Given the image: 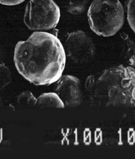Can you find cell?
I'll use <instances>...</instances> for the list:
<instances>
[{"instance_id":"obj_1","label":"cell","mask_w":135,"mask_h":159,"mask_svg":"<svg viewBox=\"0 0 135 159\" xmlns=\"http://www.w3.org/2000/svg\"><path fill=\"white\" fill-rule=\"evenodd\" d=\"M14 62L19 73L36 85H48L62 76L66 55L59 39L46 31H34L15 48Z\"/></svg>"},{"instance_id":"obj_11","label":"cell","mask_w":135,"mask_h":159,"mask_svg":"<svg viewBox=\"0 0 135 159\" xmlns=\"http://www.w3.org/2000/svg\"><path fill=\"white\" fill-rule=\"evenodd\" d=\"M126 13L129 26L135 33V0H128Z\"/></svg>"},{"instance_id":"obj_8","label":"cell","mask_w":135,"mask_h":159,"mask_svg":"<svg viewBox=\"0 0 135 159\" xmlns=\"http://www.w3.org/2000/svg\"><path fill=\"white\" fill-rule=\"evenodd\" d=\"M36 105L41 108H64L65 105L55 92L44 93L37 98Z\"/></svg>"},{"instance_id":"obj_3","label":"cell","mask_w":135,"mask_h":159,"mask_svg":"<svg viewBox=\"0 0 135 159\" xmlns=\"http://www.w3.org/2000/svg\"><path fill=\"white\" fill-rule=\"evenodd\" d=\"M91 29L97 35H115L124 23V10L119 0H94L87 11Z\"/></svg>"},{"instance_id":"obj_9","label":"cell","mask_w":135,"mask_h":159,"mask_svg":"<svg viewBox=\"0 0 135 159\" xmlns=\"http://www.w3.org/2000/svg\"><path fill=\"white\" fill-rule=\"evenodd\" d=\"M57 2L67 12L79 15L84 12L88 0H57Z\"/></svg>"},{"instance_id":"obj_4","label":"cell","mask_w":135,"mask_h":159,"mask_svg":"<svg viewBox=\"0 0 135 159\" xmlns=\"http://www.w3.org/2000/svg\"><path fill=\"white\" fill-rule=\"evenodd\" d=\"M61 18V10L54 0H29L24 15V23L34 31L55 28Z\"/></svg>"},{"instance_id":"obj_12","label":"cell","mask_w":135,"mask_h":159,"mask_svg":"<svg viewBox=\"0 0 135 159\" xmlns=\"http://www.w3.org/2000/svg\"><path fill=\"white\" fill-rule=\"evenodd\" d=\"M12 80L11 73L9 68L0 64V90L8 85Z\"/></svg>"},{"instance_id":"obj_14","label":"cell","mask_w":135,"mask_h":159,"mask_svg":"<svg viewBox=\"0 0 135 159\" xmlns=\"http://www.w3.org/2000/svg\"><path fill=\"white\" fill-rule=\"evenodd\" d=\"M25 0H0V4L6 6H15L23 3Z\"/></svg>"},{"instance_id":"obj_13","label":"cell","mask_w":135,"mask_h":159,"mask_svg":"<svg viewBox=\"0 0 135 159\" xmlns=\"http://www.w3.org/2000/svg\"><path fill=\"white\" fill-rule=\"evenodd\" d=\"M95 83V76L93 75H90L89 76L87 77L86 82H85V89L88 90V91H91L92 89H93V87H94Z\"/></svg>"},{"instance_id":"obj_7","label":"cell","mask_w":135,"mask_h":159,"mask_svg":"<svg viewBox=\"0 0 135 159\" xmlns=\"http://www.w3.org/2000/svg\"><path fill=\"white\" fill-rule=\"evenodd\" d=\"M121 57L128 66L135 67V40L129 36L122 39L121 43Z\"/></svg>"},{"instance_id":"obj_2","label":"cell","mask_w":135,"mask_h":159,"mask_svg":"<svg viewBox=\"0 0 135 159\" xmlns=\"http://www.w3.org/2000/svg\"><path fill=\"white\" fill-rule=\"evenodd\" d=\"M91 92L100 107H135V68L121 65L103 70Z\"/></svg>"},{"instance_id":"obj_6","label":"cell","mask_w":135,"mask_h":159,"mask_svg":"<svg viewBox=\"0 0 135 159\" xmlns=\"http://www.w3.org/2000/svg\"><path fill=\"white\" fill-rule=\"evenodd\" d=\"M54 92L63 102L65 107H77L82 101L80 80L74 76L65 75L56 82Z\"/></svg>"},{"instance_id":"obj_10","label":"cell","mask_w":135,"mask_h":159,"mask_svg":"<svg viewBox=\"0 0 135 159\" xmlns=\"http://www.w3.org/2000/svg\"><path fill=\"white\" fill-rule=\"evenodd\" d=\"M18 103L22 107H32L36 105L37 98L30 91L25 90L18 95Z\"/></svg>"},{"instance_id":"obj_5","label":"cell","mask_w":135,"mask_h":159,"mask_svg":"<svg viewBox=\"0 0 135 159\" xmlns=\"http://www.w3.org/2000/svg\"><path fill=\"white\" fill-rule=\"evenodd\" d=\"M64 48L66 56L75 63H87L95 54L92 39L82 30L70 33L66 39Z\"/></svg>"}]
</instances>
